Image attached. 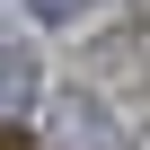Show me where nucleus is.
Instances as JSON below:
<instances>
[{"label":"nucleus","mask_w":150,"mask_h":150,"mask_svg":"<svg viewBox=\"0 0 150 150\" xmlns=\"http://www.w3.org/2000/svg\"><path fill=\"white\" fill-rule=\"evenodd\" d=\"M0 150H18V141H0Z\"/></svg>","instance_id":"3"},{"label":"nucleus","mask_w":150,"mask_h":150,"mask_svg":"<svg viewBox=\"0 0 150 150\" xmlns=\"http://www.w3.org/2000/svg\"><path fill=\"white\" fill-rule=\"evenodd\" d=\"M35 18H80V9H97V0H27Z\"/></svg>","instance_id":"2"},{"label":"nucleus","mask_w":150,"mask_h":150,"mask_svg":"<svg viewBox=\"0 0 150 150\" xmlns=\"http://www.w3.org/2000/svg\"><path fill=\"white\" fill-rule=\"evenodd\" d=\"M27 97H35V62H27L18 44H0V115H18Z\"/></svg>","instance_id":"1"}]
</instances>
